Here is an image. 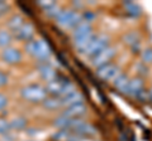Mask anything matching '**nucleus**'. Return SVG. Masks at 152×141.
<instances>
[{
	"label": "nucleus",
	"mask_w": 152,
	"mask_h": 141,
	"mask_svg": "<svg viewBox=\"0 0 152 141\" xmlns=\"http://www.w3.org/2000/svg\"><path fill=\"white\" fill-rule=\"evenodd\" d=\"M24 52L28 55H31L33 59L41 63L48 62V59L52 55L51 47L43 38H34L24 43Z\"/></svg>",
	"instance_id": "f257e3e1"
},
{
	"label": "nucleus",
	"mask_w": 152,
	"mask_h": 141,
	"mask_svg": "<svg viewBox=\"0 0 152 141\" xmlns=\"http://www.w3.org/2000/svg\"><path fill=\"white\" fill-rule=\"evenodd\" d=\"M19 96L23 101H26L28 103H37L41 105L47 97L48 93L43 84L39 83H31V84H26L19 90Z\"/></svg>",
	"instance_id": "f03ea898"
},
{
	"label": "nucleus",
	"mask_w": 152,
	"mask_h": 141,
	"mask_svg": "<svg viewBox=\"0 0 152 141\" xmlns=\"http://www.w3.org/2000/svg\"><path fill=\"white\" fill-rule=\"evenodd\" d=\"M83 20H84L83 12L74 10V9H71V8H66V9L62 8V10L58 14V17L55 19V23L61 29L72 30L74 28L77 24H80Z\"/></svg>",
	"instance_id": "7ed1b4c3"
},
{
	"label": "nucleus",
	"mask_w": 152,
	"mask_h": 141,
	"mask_svg": "<svg viewBox=\"0 0 152 141\" xmlns=\"http://www.w3.org/2000/svg\"><path fill=\"white\" fill-rule=\"evenodd\" d=\"M46 90H47V93L48 96H53V97H64L65 95L67 93H71L76 91V87L75 84L71 82V81H67V79H62L57 76V78H55L53 81H51L48 83L45 84Z\"/></svg>",
	"instance_id": "20e7f679"
},
{
	"label": "nucleus",
	"mask_w": 152,
	"mask_h": 141,
	"mask_svg": "<svg viewBox=\"0 0 152 141\" xmlns=\"http://www.w3.org/2000/svg\"><path fill=\"white\" fill-rule=\"evenodd\" d=\"M110 35L105 34V33H99V34L95 35V38L91 40V43L88 45V48L85 49L83 53H80L84 57H86L89 59H91L94 55H96L98 53H100L103 49H105L108 45L112 44L110 42Z\"/></svg>",
	"instance_id": "39448f33"
},
{
	"label": "nucleus",
	"mask_w": 152,
	"mask_h": 141,
	"mask_svg": "<svg viewBox=\"0 0 152 141\" xmlns=\"http://www.w3.org/2000/svg\"><path fill=\"white\" fill-rule=\"evenodd\" d=\"M127 96L136 98V100H140L142 102L146 100H150L148 91H146V88H145V79L138 76L131 77L129 84H128V90H127Z\"/></svg>",
	"instance_id": "423d86ee"
},
{
	"label": "nucleus",
	"mask_w": 152,
	"mask_h": 141,
	"mask_svg": "<svg viewBox=\"0 0 152 141\" xmlns=\"http://www.w3.org/2000/svg\"><path fill=\"white\" fill-rule=\"evenodd\" d=\"M118 50H119L118 45H115V44L108 45L105 49H103L100 53H98L96 55H94V57L90 59V64H91V67H94L95 69H96L99 67H103V65L110 63L112 60L117 57Z\"/></svg>",
	"instance_id": "0eeeda50"
},
{
	"label": "nucleus",
	"mask_w": 152,
	"mask_h": 141,
	"mask_svg": "<svg viewBox=\"0 0 152 141\" xmlns=\"http://www.w3.org/2000/svg\"><path fill=\"white\" fill-rule=\"evenodd\" d=\"M74 134H76L80 137H95L98 135V130L96 127L90 124L89 121H85L84 119H79V120H74V125H72V129H71Z\"/></svg>",
	"instance_id": "6e6552de"
},
{
	"label": "nucleus",
	"mask_w": 152,
	"mask_h": 141,
	"mask_svg": "<svg viewBox=\"0 0 152 141\" xmlns=\"http://www.w3.org/2000/svg\"><path fill=\"white\" fill-rule=\"evenodd\" d=\"M121 72H122L121 65L115 62H110L105 65H103V67H99L95 69L96 77L104 82H113Z\"/></svg>",
	"instance_id": "1a4fd4ad"
},
{
	"label": "nucleus",
	"mask_w": 152,
	"mask_h": 141,
	"mask_svg": "<svg viewBox=\"0 0 152 141\" xmlns=\"http://www.w3.org/2000/svg\"><path fill=\"white\" fill-rule=\"evenodd\" d=\"M0 59L7 65H19L23 62V52L17 47H9V48L0 50Z\"/></svg>",
	"instance_id": "9d476101"
},
{
	"label": "nucleus",
	"mask_w": 152,
	"mask_h": 141,
	"mask_svg": "<svg viewBox=\"0 0 152 141\" xmlns=\"http://www.w3.org/2000/svg\"><path fill=\"white\" fill-rule=\"evenodd\" d=\"M13 35L15 40L27 43V42L36 38V27L31 22H26L15 33H13Z\"/></svg>",
	"instance_id": "9b49d317"
},
{
	"label": "nucleus",
	"mask_w": 152,
	"mask_h": 141,
	"mask_svg": "<svg viewBox=\"0 0 152 141\" xmlns=\"http://www.w3.org/2000/svg\"><path fill=\"white\" fill-rule=\"evenodd\" d=\"M61 114L65 115L66 117H69V119H74V120L84 119V116L88 114V106L85 102L76 103V105L65 107Z\"/></svg>",
	"instance_id": "f8f14e48"
},
{
	"label": "nucleus",
	"mask_w": 152,
	"mask_h": 141,
	"mask_svg": "<svg viewBox=\"0 0 152 141\" xmlns=\"http://www.w3.org/2000/svg\"><path fill=\"white\" fill-rule=\"evenodd\" d=\"M94 25L93 23L83 20L80 24H77L72 30H71V39H76V38H83V37H88L90 34H94Z\"/></svg>",
	"instance_id": "ddd939ff"
},
{
	"label": "nucleus",
	"mask_w": 152,
	"mask_h": 141,
	"mask_svg": "<svg viewBox=\"0 0 152 141\" xmlns=\"http://www.w3.org/2000/svg\"><path fill=\"white\" fill-rule=\"evenodd\" d=\"M38 76L41 77V79L46 83H48L51 81H53L55 78H57V70L53 68V65H51L50 63H41L38 65Z\"/></svg>",
	"instance_id": "4468645a"
},
{
	"label": "nucleus",
	"mask_w": 152,
	"mask_h": 141,
	"mask_svg": "<svg viewBox=\"0 0 152 141\" xmlns=\"http://www.w3.org/2000/svg\"><path fill=\"white\" fill-rule=\"evenodd\" d=\"M51 139L53 141H83V137L70 130H56L55 132H52Z\"/></svg>",
	"instance_id": "2eb2a0df"
},
{
	"label": "nucleus",
	"mask_w": 152,
	"mask_h": 141,
	"mask_svg": "<svg viewBox=\"0 0 152 141\" xmlns=\"http://www.w3.org/2000/svg\"><path fill=\"white\" fill-rule=\"evenodd\" d=\"M26 22H27V20L24 19V17H23L20 13H14V14H12V15L7 19L5 28H7L9 32L15 33V32L19 29V28H20L23 24H24Z\"/></svg>",
	"instance_id": "dca6fc26"
},
{
	"label": "nucleus",
	"mask_w": 152,
	"mask_h": 141,
	"mask_svg": "<svg viewBox=\"0 0 152 141\" xmlns=\"http://www.w3.org/2000/svg\"><path fill=\"white\" fill-rule=\"evenodd\" d=\"M39 5L42 6V10H43L45 15L50 19H56L58 17V14L62 10V6L60 4H57L55 1H48V3H39Z\"/></svg>",
	"instance_id": "f3484780"
},
{
	"label": "nucleus",
	"mask_w": 152,
	"mask_h": 141,
	"mask_svg": "<svg viewBox=\"0 0 152 141\" xmlns=\"http://www.w3.org/2000/svg\"><path fill=\"white\" fill-rule=\"evenodd\" d=\"M129 81H131V77L128 76L126 72H122L118 74L117 78L114 79L112 82V84L114 86V88H117L118 91L123 95H127V90H128V84H129Z\"/></svg>",
	"instance_id": "a211bd4d"
},
{
	"label": "nucleus",
	"mask_w": 152,
	"mask_h": 141,
	"mask_svg": "<svg viewBox=\"0 0 152 141\" xmlns=\"http://www.w3.org/2000/svg\"><path fill=\"white\" fill-rule=\"evenodd\" d=\"M61 102H62V106H64V109H65V107L76 105V103H81V102H85V101H84V95L80 91L76 90L74 92L65 95L64 97H61Z\"/></svg>",
	"instance_id": "6ab92c4d"
},
{
	"label": "nucleus",
	"mask_w": 152,
	"mask_h": 141,
	"mask_svg": "<svg viewBox=\"0 0 152 141\" xmlns=\"http://www.w3.org/2000/svg\"><path fill=\"white\" fill-rule=\"evenodd\" d=\"M74 125V119H69L65 115L60 114L58 116H56L53 120H52V126L56 130H70L72 129Z\"/></svg>",
	"instance_id": "aec40b11"
},
{
	"label": "nucleus",
	"mask_w": 152,
	"mask_h": 141,
	"mask_svg": "<svg viewBox=\"0 0 152 141\" xmlns=\"http://www.w3.org/2000/svg\"><path fill=\"white\" fill-rule=\"evenodd\" d=\"M124 12L127 13V15H129L132 18H140L142 14H143V9L140 5L138 3L134 1H123L122 4Z\"/></svg>",
	"instance_id": "412c9836"
},
{
	"label": "nucleus",
	"mask_w": 152,
	"mask_h": 141,
	"mask_svg": "<svg viewBox=\"0 0 152 141\" xmlns=\"http://www.w3.org/2000/svg\"><path fill=\"white\" fill-rule=\"evenodd\" d=\"M41 105L47 111H58V110L64 109L61 98L60 97H53V96H48L43 102L41 103Z\"/></svg>",
	"instance_id": "4be33fe9"
},
{
	"label": "nucleus",
	"mask_w": 152,
	"mask_h": 141,
	"mask_svg": "<svg viewBox=\"0 0 152 141\" xmlns=\"http://www.w3.org/2000/svg\"><path fill=\"white\" fill-rule=\"evenodd\" d=\"M122 42H123V44L128 45L129 48H136V47L140 44V42H141L138 32H136V30H129V32L124 33V34H123V37H122Z\"/></svg>",
	"instance_id": "5701e85b"
},
{
	"label": "nucleus",
	"mask_w": 152,
	"mask_h": 141,
	"mask_svg": "<svg viewBox=\"0 0 152 141\" xmlns=\"http://www.w3.org/2000/svg\"><path fill=\"white\" fill-rule=\"evenodd\" d=\"M14 35L12 32H9L5 27L0 28V49H5L13 45Z\"/></svg>",
	"instance_id": "b1692460"
},
{
	"label": "nucleus",
	"mask_w": 152,
	"mask_h": 141,
	"mask_svg": "<svg viewBox=\"0 0 152 141\" xmlns=\"http://www.w3.org/2000/svg\"><path fill=\"white\" fill-rule=\"evenodd\" d=\"M9 121H10L12 130H15V131H22L27 129V126H28V120L24 116H15Z\"/></svg>",
	"instance_id": "393cba45"
},
{
	"label": "nucleus",
	"mask_w": 152,
	"mask_h": 141,
	"mask_svg": "<svg viewBox=\"0 0 152 141\" xmlns=\"http://www.w3.org/2000/svg\"><path fill=\"white\" fill-rule=\"evenodd\" d=\"M141 63H143L147 67L152 65V47H146V48L141 49Z\"/></svg>",
	"instance_id": "a878e982"
},
{
	"label": "nucleus",
	"mask_w": 152,
	"mask_h": 141,
	"mask_svg": "<svg viewBox=\"0 0 152 141\" xmlns=\"http://www.w3.org/2000/svg\"><path fill=\"white\" fill-rule=\"evenodd\" d=\"M12 126H10V121L7 120L5 117H0V135L1 136H7L10 134Z\"/></svg>",
	"instance_id": "bb28decb"
},
{
	"label": "nucleus",
	"mask_w": 152,
	"mask_h": 141,
	"mask_svg": "<svg viewBox=\"0 0 152 141\" xmlns=\"http://www.w3.org/2000/svg\"><path fill=\"white\" fill-rule=\"evenodd\" d=\"M9 82H10V78H9L8 73L5 70L0 69V90H1V88H5L9 84Z\"/></svg>",
	"instance_id": "cd10ccee"
},
{
	"label": "nucleus",
	"mask_w": 152,
	"mask_h": 141,
	"mask_svg": "<svg viewBox=\"0 0 152 141\" xmlns=\"http://www.w3.org/2000/svg\"><path fill=\"white\" fill-rule=\"evenodd\" d=\"M10 4L7 3V1H3V0H0V18L5 17L7 14L10 12Z\"/></svg>",
	"instance_id": "c85d7f7f"
},
{
	"label": "nucleus",
	"mask_w": 152,
	"mask_h": 141,
	"mask_svg": "<svg viewBox=\"0 0 152 141\" xmlns=\"http://www.w3.org/2000/svg\"><path fill=\"white\" fill-rule=\"evenodd\" d=\"M9 105V98L8 96L5 95V93H3V92H0V112L4 111L8 107Z\"/></svg>",
	"instance_id": "c756f323"
},
{
	"label": "nucleus",
	"mask_w": 152,
	"mask_h": 141,
	"mask_svg": "<svg viewBox=\"0 0 152 141\" xmlns=\"http://www.w3.org/2000/svg\"><path fill=\"white\" fill-rule=\"evenodd\" d=\"M147 91H148V97H150V101L152 102V84L150 86V88H148V90H147Z\"/></svg>",
	"instance_id": "7c9ffc66"
},
{
	"label": "nucleus",
	"mask_w": 152,
	"mask_h": 141,
	"mask_svg": "<svg viewBox=\"0 0 152 141\" xmlns=\"http://www.w3.org/2000/svg\"><path fill=\"white\" fill-rule=\"evenodd\" d=\"M26 141H37V140H26Z\"/></svg>",
	"instance_id": "2f4dec72"
}]
</instances>
